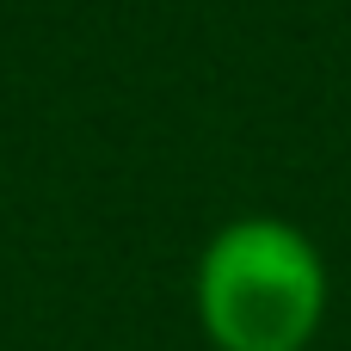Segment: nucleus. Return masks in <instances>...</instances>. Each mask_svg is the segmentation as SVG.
Returning <instances> with one entry per match:
<instances>
[{"mask_svg":"<svg viewBox=\"0 0 351 351\" xmlns=\"http://www.w3.org/2000/svg\"><path fill=\"white\" fill-rule=\"evenodd\" d=\"M327 315V265L284 216H234L197 259V321L216 351H302Z\"/></svg>","mask_w":351,"mask_h":351,"instance_id":"nucleus-1","label":"nucleus"}]
</instances>
